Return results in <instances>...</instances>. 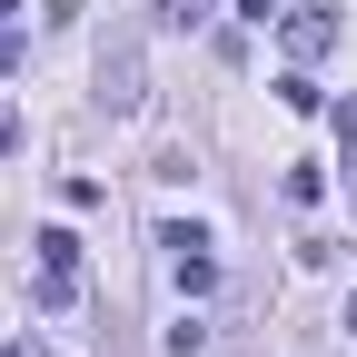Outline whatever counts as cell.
I'll use <instances>...</instances> for the list:
<instances>
[{"mask_svg": "<svg viewBox=\"0 0 357 357\" xmlns=\"http://www.w3.org/2000/svg\"><path fill=\"white\" fill-rule=\"evenodd\" d=\"M10 149H20V119H10V109H0V159H10Z\"/></svg>", "mask_w": 357, "mask_h": 357, "instance_id": "cell-8", "label": "cell"}, {"mask_svg": "<svg viewBox=\"0 0 357 357\" xmlns=\"http://www.w3.org/2000/svg\"><path fill=\"white\" fill-rule=\"evenodd\" d=\"M288 50H298V60L337 50V0H298V10H288Z\"/></svg>", "mask_w": 357, "mask_h": 357, "instance_id": "cell-3", "label": "cell"}, {"mask_svg": "<svg viewBox=\"0 0 357 357\" xmlns=\"http://www.w3.org/2000/svg\"><path fill=\"white\" fill-rule=\"evenodd\" d=\"M159 248H169V278H178V298H208V288H218L208 229H189V218H169V229H159Z\"/></svg>", "mask_w": 357, "mask_h": 357, "instance_id": "cell-2", "label": "cell"}, {"mask_svg": "<svg viewBox=\"0 0 357 357\" xmlns=\"http://www.w3.org/2000/svg\"><path fill=\"white\" fill-rule=\"evenodd\" d=\"M100 100L109 109H139V40H109L100 50Z\"/></svg>", "mask_w": 357, "mask_h": 357, "instance_id": "cell-4", "label": "cell"}, {"mask_svg": "<svg viewBox=\"0 0 357 357\" xmlns=\"http://www.w3.org/2000/svg\"><path fill=\"white\" fill-rule=\"evenodd\" d=\"M0 20H20V0H0Z\"/></svg>", "mask_w": 357, "mask_h": 357, "instance_id": "cell-9", "label": "cell"}, {"mask_svg": "<svg viewBox=\"0 0 357 357\" xmlns=\"http://www.w3.org/2000/svg\"><path fill=\"white\" fill-rule=\"evenodd\" d=\"M159 20H169V30H199V20H208V0H159Z\"/></svg>", "mask_w": 357, "mask_h": 357, "instance_id": "cell-6", "label": "cell"}, {"mask_svg": "<svg viewBox=\"0 0 357 357\" xmlns=\"http://www.w3.org/2000/svg\"><path fill=\"white\" fill-rule=\"evenodd\" d=\"M30 258H40V298H50V307H79V278H89L79 238H70V229H40V238H30Z\"/></svg>", "mask_w": 357, "mask_h": 357, "instance_id": "cell-1", "label": "cell"}, {"mask_svg": "<svg viewBox=\"0 0 357 357\" xmlns=\"http://www.w3.org/2000/svg\"><path fill=\"white\" fill-rule=\"evenodd\" d=\"M238 20H248V30H268V20H288V0H238Z\"/></svg>", "mask_w": 357, "mask_h": 357, "instance_id": "cell-7", "label": "cell"}, {"mask_svg": "<svg viewBox=\"0 0 357 357\" xmlns=\"http://www.w3.org/2000/svg\"><path fill=\"white\" fill-rule=\"evenodd\" d=\"M169 357H208V328H199V318H178V328H169Z\"/></svg>", "mask_w": 357, "mask_h": 357, "instance_id": "cell-5", "label": "cell"}, {"mask_svg": "<svg viewBox=\"0 0 357 357\" xmlns=\"http://www.w3.org/2000/svg\"><path fill=\"white\" fill-rule=\"evenodd\" d=\"M347 328H357V298H347Z\"/></svg>", "mask_w": 357, "mask_h": 357, "instance_id": "cell-10", "label": "cell"}]
</instances>
